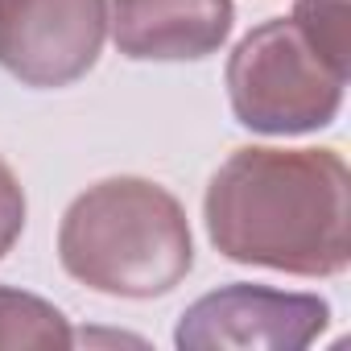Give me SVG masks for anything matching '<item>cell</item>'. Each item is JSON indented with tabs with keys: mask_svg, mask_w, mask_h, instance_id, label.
<instances>
[{
	"mask_svg": "<svg viewBox=\"0 0 351 351\" xmlns=\"http://www.w3.org/2000/svg\"><path fill=\"white\" fill-rule=\"evenodd\" d=\"M71 322L58 306L21 293L0 289V347H71Z\"/></svg>",
	"mask_w": 351,
	"mask_h": 351,
	"instance_id": "7",
	"label": "cell"
},
{
	"mask_svg": "<svg viewBox=\"0 0 351 351\" xmlns=\"http://www.w3.org/2000/svg\"><path fill=\"white\" fill-rule=\"evenodd\" d=\"M232 0H112V38L132 62H199L232 34Z\"/></svg>",
	"mask_w": 351,
	"mask_h": 351,
	"instance_id": "6",
	"label": "cell"
},
{
	"mask_svg": "<svg viewBox=\"0 0 351 351\" xmlns=\"http://www.w3.org/2000/svg\"><path fill=\"white\" fill-rule=\"evenodd\" d=\"M62 269L112 298H161L195 265L182 203L149 178L87 186L58 228Z\"/></svg>",
	"mask_w": 351,
	"mask_h": 351,
	"instance_id": "2",
	"label": "cell"
},
{
	"mask_svg": "<svg viewBox=\"0 0 351 351\" xmlns=\"http://www.w3.org/2000/svg\"><path fill=\"white\" fill-rule=\"evenodd\" d=\"M293 21L330 66L347 71V0H298Z\"/></svg>",
	"mask_w": 351,
	"mask_h": 351,
	"instance_id": "8",
	"label": "cell"
},
{
	"mask_svg": "<svg viewBox=\"0 0 351 351\" xmlns=\"http://www.w3.org/2000/svg\"><path fill=\"white\" fill-rule=\"evenodd\" d=\"M203 215L236 265L335 277L351 261V173L335 149H236L215 169Z\"/></svg>",
	"mask_w": 351,
	"mask_h": 351,
	"instance_id": "1",
	"label": "cell"
},
{
	"mask_svg": "<svg viewBox=\"0 0 351 351\" xmlns=\"http://www.w3.org/2000/svg\"><path fill=\"white\" fill-rule=\"evenodd\" d=\"M347 71L330 66L293 17L256 25L228 58V95L244 128L298 136L326 128L343 108Z\"/></svg>",
	"mask_w": 351,
	"mask_h": 351,
	"instance_id": "3",
	"label": "cell"
},
{
	"mask_svg": "<svg viewBox=\"0 0 351 351\" xmlns=\"http://www.w3.org/2000/svg\"><path fill=\"white\" fill-rule=\"evenodd\" d=\"M330 322V306L314 293H285L269 285H223L178 318L173 343L186 351H298L310 347Z\"/></svg>",
	"mask_w": 351,
	"mask_h": 351,
	"instance_id": "5",
	"label": "cell"
},
{
	"mask_svg": "<svg viewBox=\"0 0 351 351\" xmlns=\"http://www.w3.org/2000/svg\"><path fill=\"white\" fill-rule=\"evenodd\" d=\"M108 38V0H0V66L25 87L79 83Z\"/></svg>",
	"mask_w": 351,
	"mask_h": 351,
	"instance_id": "4",
	"label": "cell"
},
{
	"mask_svg": "<svg viewBox=\"0 0 351 351\" xmlns=\"http://www.w3.org/2000/svg\"><path fill=\"white\" fill-rule=\"evenodd\" d=\"M25 232V191L9 161H0V256H5Z\"/></svg>",
	"mask_w": 351,
	"mask_h": 351,
	"instance_id": "9",
	"label": "cell"
}]
</instances>
